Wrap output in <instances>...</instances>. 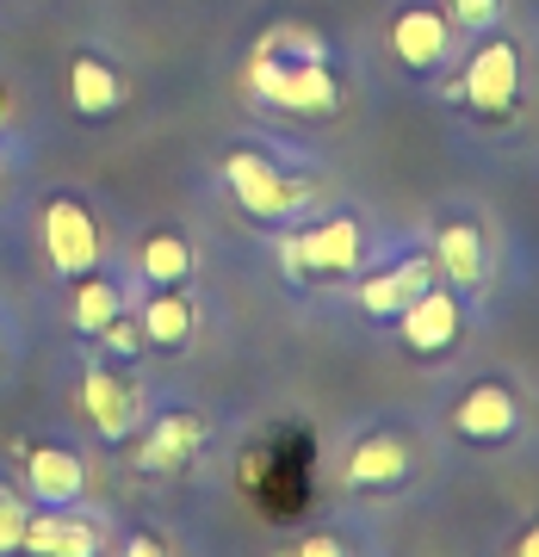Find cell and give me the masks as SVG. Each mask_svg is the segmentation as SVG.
<instances>
[{
	"instance_id": "2e32d148",
	"label": "cell",
	"mask_w": 539,
	"mask_h": 557,
	"mask_svg": "<svg viewBox=\"0 0 539 557\" xmlns=\"http://www.w3.org/2000/svg\"><path fill=\"white\" fill-rule=\"evenodd\" d=\"M69 106H75L81 119H112L124 106L119 69L100 62V57H75V69H69Z\"/></svg>"
},
{
	"instance_id": "ffe728a7",
	"label": "cell",
	"mask_w": 539,
	"mask_h": 557,
	"mask_svg": "<svg viewBox=\"0 0 539 557\" xmlns=\"http://www.w3.org/2000/svg\"><path fill=\"white\" fill-rule=\"evenodd\" d=\"M440 13L453 20V32H497L502 25V0H440Z\"/></svg>"
},
{
	"instance_id": "e0dca14e",
	"label": "cell",
	"mask_w": 539,
	"mask_h": 557,
	"mask_svg": "<svg viewBox=\"0 0 539 557\" xmlns=\"http://www.w3.org/2000/svg\"><path fill=\"white\" fill-rule=\"evenodd\" d=\"M193 298L180 285H156V298L143 304V341L149 347H186L193 341Z\"/></svg>"
},
{
	"instance_id": "d4e9b609",
	"label": "cell",
	"mask_w": 539,
	"mask_h": 557,
	"mask_svg": "<svg viewBox=\"0 0 539 557\" xmlns=\"http://www.w3.org/2000/svg\"><path fill=\"white\" fill-rule=\"evenodd\" d=\"M124 552H131V557H161V539H149V533H131V539H124Z\"/></svg>"
},
{
	"instance_id": "7c38bea8",
	"label": "cell",
	"mask_w": 539,
	"mask_h": 557,
	"mask_svg": "<svg viewBox=\"0 0 539 557\" xmlns=\"http://www.w3.org/2000/svg\"><path fill=\"white\" fill-rule=\"evenodd\" d=\"M199 446H205V416H193V409H168V416L149 421V434L137 440V471L168 478V471H180Z\"/></svg>"
},
{
	"instance_id": "5b68a950",
	"label": "cell",
	"mask_w": 539,
	"mask_h": 557,
	"mask_svg": "<svg viewBox=\"0 0 539 557\" xmlns=\"http://www.w3.org/2000/svg\"><path fill=\"white\" fill-rule=\"evenodd\" d=\"M446 421H453V434H460L465 446H509V440L520 434L527 409H520L515 384H502V379H478V384H465L460 397H453Z\"/></svg>"
},
{
	"instance_id": "7a4b0ae2",
	"label": "cell",
	"mask_w": 539,
	"mask_h": 557,
	"mask_svg": "<svg viewBox=\"0 0 539 557\" xmlns=\"http://www.w3.org/2000/svg\"><path fill=\"white\" fill-rule=\"evenodd\" d=\"M359 260H366V223L335 211V218H317L292 230L280 242V267L292 285H310V278H347L359 273Z\"/></svg>"
},
{
	"instance_id": "484cf974",
	"label": "cell",
	"mask_w": 539,
	"mask_h": 557,
	"mask_svg": "<svg viewBox=\"0 0 539 557\" xmlns=\"http://www.w3.org/2000/svg\"><path fill=\"white\" fill-rule=\"evenodd\" d=\"M7 131H13V119H7V94H0V137H7Z\"/></svg>"
},
{
	"instance_id": "603a6c76",
	"label": "cell",
	"mask_w": 539,
	"mask_h": 557,
	"mask_svg": "<svg viewBox=\"0 0 539 557\" xmlns=\"http://www.w3.org/2000/svg\"><path fill=\"white\" fill-rule=\"evenodd\" d=\"M298 557H347V539L341 533H310V539H298Z\"/></svg>"
},
{
	"instance_id": "277c9868",
	"label": "cell",
	"mask_w": 539,
	"mask_h": 557,
	"mask_svg": "<svg viewBox=\"0 0 539 557\" xmlns=\"http://www.w3.org/2000/svg\"><path fill=\"white\" fill-rule=\"evenodd\" d=\"M460 100L471 106L483 124L515 119V106H520V44H515V38L483 32V44L471 50V62H465Z\"/></svg>"
},
{
	"instance_id": "cb8c5ba5",
	"label": "cell",
	"mask_w": 539,
	"mask_h": 557,
	"mask_svg": "<svg viewBox=\"0 0 539 557\" xmlns=\"http://www.w3.org/2000/svg\"><path fill=\"white\" fill-rule=\"evenodd\" d=\"M509 552H515V557H539V520H534V527H520V533L509 539Z\"/></svg>"
},
{
	"instance_id": "8fae6325",
	"label": "cell",
	"mask_w": 539,
	"mask_h": 557,
	"mask_svg": "<svg viewBox=\"0 0 539 557\" xmlns=\"http://www.w3.org/2000/svg\"><path fill=\"white\" fill-rule=\"evenodd\" d=\"M44 255L62 278H81L100 267V223L87 218L81 199H50L44 205Z\"/></svg>"
},
{
	"instance_id": "3957f363",
	"label": "cell",
	"mask_w": 539,
	"mask_h": 557,
	"mask_svg": "<svg viewBox=\"0 0 539 557\" xmlns=\"http://www.w3.org/2000/svg\"><path fill=\"white\" fill-rule=\"evenodd\" d=\"M223 186L236 193V205L255 223H292L310 211V186L292 180L280 161L260 156V149H230L223 156Z\"/></svg>"
},
{
	"instance_id": "30bf717a",
	"label": "cell",
	"mask_w": 539,
	"mask_h": 557,
	"mask_svg": "<svg viewBox=\"0 0 539 557\" xmlns=\"http://www.w3.org/2000/svg\"><path fill=\"white\" fill-rule=\"evenodd\" d=\"M440 278V267H434V255H397V260H384L379 273H366L359 278V292H354V304H359V317H372V322H397L409 304L428 292Z\"/></svg>"
},
{
	"instance_id": "ac0fdd59",
	"label": "cell",
	"mask_w": 539,
	"mask_h": 557,
	"mask_svg": "<svg viewBox=\"0 0 539 557\" xmlns=\"http://www.w3.org/2000/svg\"><path fill=\"white\" fill-rule=\"evenodd\" d=\"M137 267L149 285H186L193 278V242L180 236V230H156V236L143 242Z\"/></svg>"
},
{
	"instance_id": "7402d4cb",
	"label": "cell",
	"mask_w": 539,
	"mask_h": 557,
	"mask_svg": "<svg viewBox=\"0 0 539 557\" xmlns=\"http://www.w3.org/2000/svg\"><path fill=\"white\" fill-rule=\"evenodd\" d=\"M100 335H106V347H112V354H137V347H143V322H124V310H119Z\"/></svg>"
},
{
	"instance_id": "6da1fadb",
	"label": "cell",
	"mask_w": 539,
	"mask_h": 557,
	"mask_svg": "<svg viewBox=\"0 0 539 557\" xmlns=\"http://www.w3.org/2000/svg\"><path fill=\"white\" fill-rule=\"evenodd\" d=\"M248 94L273 112H292V119H335L341 75L329 69V44L298 20L273 25L248 57Z\"/></svg>"
},
{
	"instance_id": "ba28073f",
	"label": "cell",
	"mask_w": 539,
	"mask_h": 557,
	"mask_svg": "<svg viewBox=\"0 0 539 557\" xmlns=\"http://www.w3.org/2000/svg\"><path fill=\"white\" fill-rule=\"evenodd\" d=\"M409 471H416V446L403 434H391V428H379V434L354 440V453L341 465V483H347L354 496H391V490L409 483Z\"/></svg>"
},
{
	"instance_id": "4fadbf2b",
	"label": "cell",
	"mask_w": 539,
	"mask_h": 557,
	"mask_svg": "<svg viewBox=\"0 0 539 557\" xmlns=\"http://www.w3.org/2000/svg\"><path fill=\"white\" fill-rule=\"evenodd\" d=\"M81 403H87V421H94V434H100V440H124L143 421L137 384H124L119 372H106V366H87V379H81Z\"/></svg>"
},
{
	"instance_id": "44dd1931",
	"label": "cell",
	"mask_w": 539,
	"mask_h": 557,
	"mask_svg": "<svg viewBox=\"0 0 539 557\" xmlns=\"http://www.w3.org/2000/svg\"><path fill=\"white\" fill-rule=\"evenodd\" d=\"M25 502L20 496H0V552H13V545H20L25 539Z\"/></svg>"
},
{
	"instance_id": "8992f818",
	"label": "cell",
	"mask_w": 539,
	"mask_h": 557,
	"mask_svg": "<svg viewBox=\"0 0 539 557\" xmlns=\"http://www.w3.org/2000/svg\"><path fill=\"white\" fill-rule=\"evenodd\" d=\"M434 267L440 278L453 285V292H471L478 298L483 285H490V230H483V218H471V211H446V218L434 223Z\"/></svg>"
},
{
	"instance_id": "52a82bcc",
	"label": "cell",
	"mask_w": 539,
	"mask_h": 557,
	"mask_svg": "<svg viewBox=\"0 0 539 557\" xmlns=\"http://www.w3.org/2000/svg\"><path fill=\"white\" fill-rule=\"evenodd\" d=\"M391 57L409 69V75H440L446 57H453V20L440 13V0H409L391 20Z\"/></svg>"
},
{
	"instance_id": "d6986e66",
	"label": "cell",
	"mask_w": 539,
	"mask_h": 557,
	"mask_svg": "<svg viewBox=\"0 0 539 557\" xmlns=\"http://www.w3.org/2000/svg\"><path fill=\"white\" fill-rule=\"evenodd\" d=\"M124 310V292H119V278H106V273H81L75 285V329L81 335H100L106 322Z\"/></svg>"
},
{
	"instance_id": "9a60e30c",
	"label": "cell",
	"mask_w": 539,
	"mask_h": 557,
	"mask_svg": "<svg viewBox=\"0 0 539 557\" xmlns=\"http://www.w3.org/2000/svg\"><path fill=\"white\" fill-rule=\"evenodd\" d=\"M25 490H32V502H44V508L81 502L87 465H81V453H69V446H32V453H25Z\"/></svg>"
},
{
	"instance_id": "9c48e42d",
	"label": "cell",
	"mask_w": 539,
	"mask_h": 557,
	"mask_svg": "<svg viewBox=\"0 0 539 557\" xmlns=\"http://www.w3.org/2000/svg\"><path fill=\"white\" fill-rule=\"evenodd\" d=\"M460 335H465V304H460V292H446L440 278L397 317V341L416 359H446L460 347Z\"/></svg>"
},
{
	"instance_id": "5bb4252c",
	"label": "cell",
	"mask_w": 539,
	"mask_h": 557,
	"mask_svg": "<svg viewBox=\"0 0 539 557\" xmlns=\"http://www.w3.org/2000/svg\"><path fill=\"white\" fill-rule=\"evenodd\" d=\"M20 545H32V552H50V557H94L106 545L100 520L75 515V502H62V508H44L38 520H25V539Z\"/></svg>"
}]
</instances>
